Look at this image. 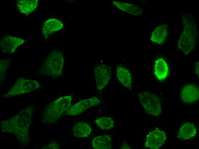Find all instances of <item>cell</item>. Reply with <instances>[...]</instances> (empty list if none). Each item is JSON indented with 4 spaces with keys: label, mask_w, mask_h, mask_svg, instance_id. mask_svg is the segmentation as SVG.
Here are the masks:
<instances>
[{
    "label": "cell",
    "mask_w": 199,
    "mask_h": 149,
    "mask_svg": "<svg viewBox=\"0 0 199 149\" xmlns=\"http://www.w3.org/2000/svg\"><path fill=\"white\" fill-rule=\"evenodd\" d=\"M33 112V108L28 106L11 117L2 121V131L13 134L22 144H28L30 141L29 128Z\"/></svg>",
    "instance_id": "cell-1"
},
{
    "label": "cell",
    "mask_w": 199,
    "mask_h": 149,
    "mask_svg": "<svg viewBox=\"0 0 199 149\" xmlns=\"http://www.w3.org/2000/svg\"><path fill=\"white\" fill-rule=\"evenodd\" d=\"M183 29L178 42V48L185 54L188 55L194 49L198 36L196 20L189 13L182 15Z\"/></svg>",
    "instance_id": "cell-2"
},
{
    "label": "cell",
    "mask_w": 199,
    "mask_h": 149,
    "mask_svg": "<svg viewBox=\"0 0 199 149\" xmlns=\"http://www.w3.org/2000/svg\"><path fill=\"white\" fill-rule=\"evenodd\" d=\"M63 64L62 52L58 50L52 51L45 59L37 73L42 76L59 78L62 75Z\"/></svg>",
    "instance_id": "cell-3"
},
{
    "label": "cell",
    "mask_w": 199,
    "mask_h": 149,
    "mask_svg": "<svg viewBox=\"0 0 199 149\" xmlns=\"http://www.w3.org/2000/svg\"><path fill=\"white\" fill-rule=\"evenodd\" d=\"M72 97L71 95L60 97L49 104L45 109L41 117L46 124L57 122L61 116L70 107Z\"/></svg>",
    "instance_id": "cell-4"
},
{
    "label": "cell",
    "mask_w": 199,
    "mask_h": 149,
    "mask_svg": "<svg viewBox=\"0 0 199 149\" xmlns=\"http://www.w3.org/2000/svg\"><path fill=\"white\" fill-rule=\"evenodd\" d=\"M41 87L40 83L37 81L19 78L3 97L8 98L26 94L39 89Z\"/></svg>",
    "instance_id": "cell-5"
},
{
    "label": "cell",
    "mask_w": 199,
    "mask_h": 149,
    "mask_svg": "<svg viewBox=\"0 0 199 149\" xmlns=\"http://www.w3.org/2000/svg\"><path fill=\"white\" fill-rule=\"evenodd\" d=\"M138 96L147 113L153 116L160 115L162 111L161 104L156 95L151 92L143 91L139 93Z\"/></svg>",
    "instance_id": "cell-6"
},
{
    "label": "cell",
    "mask_w": 199,
    "mask_h": 149,
    "mask_svg": "<svg viewBox=\"0 0 199 149\" xmlns=\"http://www.w3.org/2000/svg\"><path fill=\"white\" fill-rule=\"evenodd\" d=\"M112 69L110 66L104 64L96 65L94 69V74L97 90L101 91L106 86L111 75Z\"/></svg>",
    "instance_id": "cell-7"
},
{
    "label": "cell",
    "mask_w": 199,
    "mask_h": 149,
    "mask_svg": "<svg viewBox=\"0 0 199 149\" xmlns=\"http://www.w3.org/2000/svg\"><path fill=\"white\" fill-rule=\"evenodd\" d=\"M101 102V101L95 97L85 99L78 102L71 107L65 114L70 116L77 115L90 108L100 104Z\"/></svg>",
    "instance_id": "cell-8"
},
{
    "label": "cell",
    "mask_w": 199,
    "mask_h": 149,
    "mask_svg": "<svg viewBox=\"0 0 199 149\" xmlns=\"http://www.w3.org/2000/svg\"><path fill=\"white\" fill-rule=\"evenodd\" d=\"M26 41L21 38L5 36L0 39V49L1 51L5 54H12Z\"/></svg>",
    "instance_id": "cell-9"
},
{
    "label": "cell",
    "mask_w": 199,
    "mask_h": 149,
    "mask_svg": "<svg viewBox=\"0 0 199 149\" xmlns=\"http://www.w3.org/2000/svg\"><path fill=\"white\" fill-rule=\"evenodd\" d=\"M166 138L165 133L158 129L153 130L147 135L145 146L152 149H157L164 144Z\"/></svg>",
    "instance_id": "cell-10"
},
{
    "label": "cell",
    "mask_w": 199,
    "mask_h": 149,
    "mask_svg": "<svg viewBox=\"0 0 199 149\" xmlns=\"http://www.w3.org/2000/svg\"><path fill=\"white\" fill-rule=\"evenodd\" d=\"M180 96L182 101L185 103H191L195 102L199 98L198 88L193 84L186 85L182 88Z\"/></svg>",
    "instance_id": "cell-11"
},
{
    "label": "cell",
    "mask_w": 199,
    "mask_h": 149,
    "mask_svg": "<svg viewBox=\"0 0 199 149\" xmlns=\"http://www.w3.org/2000/svg\"><path fill=\"white\" fill-rule=\"evenodd\" d=\"M63 27V23L60 20L55 18H51L44 23L42 29L43 36L47 37L53 33L59 31Z\"/></svg>",
    "instance_id": "cell-12"
},
{
    "label": "cell",
    "mask_w": 199,
    "mask_h": 149,
    "mask_svg": "<svg viewBox=\"0 0 199 149\" xmlns=\"http://www.w3.org/2000/svg\"><path fill=\"white\" fill-rule=\"evenodd\" d=\"M169 68L165 60L161 58H158L155 61L154 72L156 78L160 81L165 80L168 75Z\"/></svg>",
    "instance_id": "cell-13"
},
{
    "label": "cell",
    "mask_w": 199,
    "mask_h": 149,
    "mask_svg": "<svg viewBox=\"0 0 199 149\" xmlns=\"http://www.w3.org/2000/svg\"><path fill=\"white\" fill-rule=\"evenodd\" d=\"M116 70L117 77L119 81L125 87L131 89L132 87V77L129 70L120 65L117 66Z\"/></svg>",
    "instance_id": "cell-14"
},
{
    "label": "cell",
    "mask_w": 199,
    "mask_h": 149,
    "mask_svg": "<svg viewBox=\"0 0 199 149\" xmlns=\"http://www.w3.org/2000/svg\"><path fill=\"white\" fill-rule=\"evenodd\" d=\"M112 3L120 10L134 15H140L143 12L141 7L134 4L118 1H113Z\"/></svg>",
    "instance_id": "cell-15"
},
{
    "label": "cell",
    "mask_w": 199,
    "mask_h": 149,
    "mask_svg": "<svg viewBox=\"0 0 199 149\" xmlns=\"http://www.w3.org/2000/svg\"><path fill=\"white\" fill-rule=\"evenodd\" d=\"M168 30L165 24H162L156 27L152 32L150 40L158 44H162L166 41L167 37Z\"/></svg>",
    "instance_id": "cell-16"
},
{
    "label": "cell",
    "mask_w": 199,
    "mask_h": 149,
    "mask_svg": "<svg viewBox=\"0 0 199 149\" xmlns=\"http://www.w3.org/2000/svg\"><path fill=\"white\" fill-rule=\"evenodd\" d=\"M92 129L88 123L84 122H78L74 124L72 128L73 136L77 138H85L90 136Z\"/></svg>",
    "instance_id": "cell-17"
},
{
    "label": "cell",
    "mask_w": 199,
    "mask_h": 149,
    "mask_svg": "<svg viewBox=\"0 0 199 149\" xmlns=\"http://www.w3.org/2000/svg\"><path fill=\"white\" fill-rule=\"evenodd\" d=\"M38 3V0H19L16 1V5L20 13L28 15L35 9Z\"/></svg>",
    "instance_id": "cell-18"
},
{
    "label": "cell",
    "mask_w": 199,
    "mask_h": 149,
    "mask_svg": "<svg viewBox=\"0 0 199 149\" xmlns=\"http://www.w3.org/2000/svg\"><path fill=\"white\" fill-rule=\"evenodd\" d=\"M91 144L95 149H110L112 145V139L108 135L98 136L93 139Z\"/></svg>",
    "instance_id": "cell-19"
},
{
    "label": "cell",
    "mask_w": 199,
    "mask_h": 149,
    "mask_svg": "<svg viewBox=\"0 0 199 149\" xmlns=\"http://www.w3.org/2000/svg\"><path fill=\"white\" fill-rule=\"evenodd\" d=\"M196 134V129L194 125L190 123H186L180 127L178 136L180 139L187 140L194 137Z\"/></svg>",
    "instance_id": "cell-20"
},
{
    "label": "cell",
    "mask_w": 199,
    "mask_h": 149,
    "mask_svg": "<svg viewBox=\"0 0 199 149\" xmlns=\"http://www.w3.org/2000/svg\"><path fill=\"white\" fill-rule=\"evenodd\" d=\"M94 121L99 128L104 130H110L114 125V121L110 117H101L96 119Z\"/></svg>",
    "instance_id": "cell-21"
},
{
    "label": "cell",
    "mask_w": 199,
    "mask_h": 149,
    "mask_svg": "<svg viewBox=\"0 0 199 149\" xmlns=\"http://www.w3.org/2000/svg\"><path fill=\"white\" fill-rule=\"evenodd\" d=\"M0 84L4 83L7 76V71L11 62L9 58L0 59Z\"/></svg>",
    "instance_id": "cell-22"
},
{
    "label": "cell",
    "mask_w": 199,
    "mask_h": 149,
    "mask_svg": "<svg viewBox=\"0 0 199 149\" xmlns=\"http://www.w3.org/2000/svg\"><path fill=\"white\" fill-rule=\"evenodd\" d=\"M59 146L56 143H52L44 147L45 149H58Z\"/></svg>",
    "instance_id": "cell-23"
},
{
    "label": "cell",
    "mask_w": 199,
    "mask_h": 149,
    "mask_svg": "<svg viewBox=\"0 0 199 149\" xmlns=\"http://www.w3.org/2000/svg\"><path fill=\"white\" fill-rule=\"evenodd\" d=\"M198 70H199V62H198L196 64L195 66V71L196 72V74L197 75V76L199 77V74H198Z\"/></svg>",
    "instance_id": "cell-24"
}]
</instances>
